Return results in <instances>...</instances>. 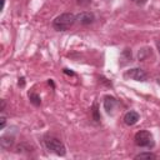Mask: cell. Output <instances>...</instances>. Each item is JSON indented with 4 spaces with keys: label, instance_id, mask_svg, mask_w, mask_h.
I'll list each match as a JSON object with an SVG mask.
<instances>
[{
    "label": "cell",
    "instance_id": "cell-1",
    "mask_svg": "<svg viewBox=\"0 0 160 160\" xmlns=\"http://www.w3.org/2000/svg\"><path fill=\"white\" fill-rule=\"evenodd\" d=\"M75 24V15L71 12H64L54 19L52 28L58 31H66Z\"/></svg>",
    "mask_w": 160,
    "mask_h": 160
},
{
    "label": "cell",
    "instance_id": "cell-2",
    "mask_svg": "<svg viewBox=\"0 0 160 160\" xmlns=\"http://www.w3.org/2000/svg\"><path fill=\"white\" fill-rule=\"evenodd\" d=\"M44 144H45V146L49 151H51V152H54L59 156H64L66 154V149H65L64 144L54 136H49V135L45 136L44 138Z\"/></svg>",
    "mask_w": 160,
    "mask_h": 160
},
{
    "label": "cell",
    "instance_id": "cell-3",
    "mask_svg": "<svg viewBox=\"0 0 160 160\" xmlns=\"http://www.w3.org/2000/svg\"><path fill=\"white\" fill-rule=\"evenodd\" d=\"M134 140H135V144L138 146H140V148H148V149H150V148L154 146L152 135L148 130H140V131H138L135 134Z\"/></svg>",
    "mask_w": 160,
    "mask_h": 160
},
{
    "label": "cell",
    "instance_id": "cell-4",
    "mask_svg": "<svg viewBox=\"0 0 160 160\" xmlns=\"http://www.w3.org/2000/svg\"><path fill=\"white\" fill-rule=\"evenodd\" d=\"M124 76L125 78H129V79H132L135 81H146V79H148L146 72L142 69H140V68H134V69L128 70L124 74Z\"/></svg>",
    "mask_w": 160,
    "mask_h": 160
},
{
    "label": "cell",
    "instance_id": "cell-5",
    "mask_svg": "<svg viewBox=\"0 0 160 160\" xmlns=\"http://www.w3.org/2000/svg\"><path fill=\"white\" fill-rule=\"evenodd\" d=\"M94 21V15L89 11H82L75 16V22L80 25H89Z\"/></svg>",
    "mask_w": 160,
    "mask_h": 160
},
{
    "label": "cell",
    "instance_id": "cell-6",
    "mask_svg": "<svg viewBox=\"0 0 160 160\" xmlns=\"http://www.w3.org/2000/svg\"><path fill=\"white\" fill-rule=\"evenodd\" d=\"M139 119H140V115H139L136 111L130 110V111H128V112L125 114V116H124V122H125L128 126H132V125H135V124L139 121Z\"/></svg>",
    "mask_w": 160,
    "mask_h": 160
},
{
    "label": "cell",
    "instance_id": "cell-7",
    "mask_svg": "<svg viewBox=\"0 0 160 160\" xmlns=\"http://www.w3.org/2000/svg\"><path fill=\"white\" fill-rule=\"evenodd\" d=\"M118 100L114 98V96H105L104 98V108H105V110H106V112H109V114H111L114 110H115V108L118 106Z\"/></svg>",
    "mask_w": 160,
    "mask_h": 160
},
{
    "label": "cell",
    "instance_id": "cell-8",
    "mask_svg": "<svg viewBox=\"0 0 160 160\" xmlns=\"http://www.w3.org/2000/svg\"><path fill=\"white\" fill-rule=\"evenodd\" d=\"M12 142H14V138H12V136H6V135H4V136L1 138V140H0V145H1V148H4V149L10 148V146L12 145Z\"/></svg>",
    "mask_w": 160,
    "mask_h": 160
},
{
    "label": "cell",
    "instance_id": "cell-9",
    "mask_svg": "<svg viewBox=\"0 0 160 160\" xmlns=\"http://www.w3.org/2000/svg\"><path fill=\"white\" fill-rule=\"evenodd\" d=\"M29 99H30L31 104H34L35 106H39V105L41 104V99H40V96H39L38 94H35V92H29Z\"/></svg>",
    "mask_w": 160,
    "mask_h": 160
},
{
    "label": "cell",
    "instance_id": "cell-10",
    "mask_svg": "<svg viewBox=\"0 0 160 160\" xmlns=\"http://www.w3.org/2000/svg\"><path fill=\"white\" fill-rule=\"evenodd\" d=\"M135 159H156L152 152H140L135 156Z\"/></svg>",
    "mask_w": 160,
    "mask_h": 160
},
{
    "label": "cell",
    "instance_id": "cell-11",
    "mask_svg": "<svg viewBox=\"0 0 160 160\" xmlns=\"http://www.w3.org/2000/svg\"><path fill=\"white\" fill-rule=\"evenodd\" d=\"M92 116H94V120L96 122L100 121V115H99V111H98V104L96 102H94V105H92Z\"/></svg>",
    "mask_w": 160,
    "mask_h": 160
},
{
    "label": "cell",
    "instance_id": "cell-12",
    "mask_svg": "<svg viewBox=\"0 0 160 160\" xmlns=\"http://www.w3.org/2000/svg\"><path fill=\"white\" fill-rule=\"evenodd\" d=\"M76 2H78V5L86 6V5H89V4L91 2V0H76Z\"/></svg>",
    "mask_w": 160,
    "mask_h": 160
},
{
    "label": "cell",
    "instance_id": "cell-13",
    "mask_svg": "<svg viewBox=\"0 0 160 160\" xmlns=\"http://www.w3.org/2000/svg\"><path fill=\"white\" fill-rule=\"evenodd\" d=\"M5 125H6V118L2 115V116L0 118V129L2 130V129L5 128Z\"/></svg>",
    "mask_w": 160,
    "mask_h": 160
},
{
    "label": "cell",
    "instance_id": "cell-14",
    "mask_svg": "<svg viewBox=\"0 0 160 160\" xmlns=\"http://www.w3.org/2000/svg\"><path fill=\"white\" fill-rule=\"evenodd\" d=\"M18 85L20 86V88H24L25 86V78H19V81H18Z\"/></svg>",
    "mask_w": 160,
    "mask_h": 160
},
{
    "label": "cell",
    "instance_id": "cell-15",
    "mask_svg": "<svg viewBox=\"0 0 160 160\" xmlns=\"http://www.w3.org/2000/svg\"><path fill=\"white\" fill-rule=\"evenodd\" d=\"M134 4H136V5H144V4H146V1L148 0H131Z\"/></svg>",
    "mask_w": 160,
    "mask_h": 160
},
{
    "label": "cell",
    "instance_id": "cell-16",
    "mask_svg": "<svg viewBox=\"0 0 160 160\" xmlns=\"http://www.w3.org/2000/svg\"><path fill=\"white\" fill-rule=\"evenodd\" d=\"M64 72H65V74H69V75H75L74 71H71V70H69V69H64Z\"/></svg>",
    "mask_w": 160,
    "mask_h": 160
},
{
    "label": "cell",
    "instance_id": "cell-17",
    "mask_svg": "<svg viewBox=\"0 0 160 160\" xmlns=\"http://www.w3.org/2000/svg\"><path fill=\"white\" fill-rule=\"evenodd\" d=\"M4 109H5V100H1V106H0V110H1V111H4Z\"/></svg>",
    "mask_w": 160,
    "mask_h": 160
},
{
    "label": "cell",
    "instance_id": "cell-18",
    "mask_svg": "<svg viewBox=\"0 0 160 160\" xmlns=\"http://www.w3.org/2000/svg\"><path fill=\"white\" fill-rule=\"evenodd\" d=\"M4 5H5V0H1V10L4 9Z\"/></svg>",
    "mask_w": 160,
    "mask_h": 160
},
{
    "label": "cell",
    "instance_id": "cell-19",
    "mask_svg": "<svg viewBox=\"0 0 160 160\" xmlns=\"http://www.w3.org/2000/svg\"><path fill=\"white\" fill-rule=\"evenodd\" d=\"M156 45H158V49H159V52H160V41H158Z\"/></svg>",
    "mask_w": 160,
    "mask_h": 160
}]
</instances>
